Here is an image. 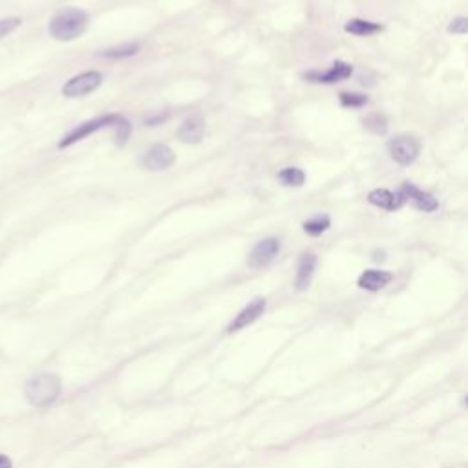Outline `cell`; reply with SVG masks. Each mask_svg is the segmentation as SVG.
<instances>
[{
  "instance_id": "ffe728a7",
  "label": "cell",
  "mask_w": 468,
  "mask_h": 468,
  "mask_svg": "<svg viewBox=\"0 0 468 468\" xmlns=\"http://www.w3.org/2000/svg\"><path fill=\"white\" fill-rule=\"evenodd\" d=\"M112 128L116 130V143H117V145H119V146L125 145V143L128 141V137H130V134H132V125H130V123L126 121V119L123 116H119V117H117L116 125L112 126Z\"/></svg>"
},
{
  "instance_id": "8992f818",
  "label": "cell",
  "mask_w": 468,
  "mask_h": 468,
  "mask_svg": "<svg viewBox=\"0 0 468 468\" xmlns=\"http://www.w3.org/2000/svg\"><path fill=\"white\" fill-rule=\"evenodd\" d=\"M174 162H176V154H174L171 146L163 145V143L152 145L139 159L143 168L150 172L166 171V168H171L174 165Z\"/></svg>"
},
{
  "instance_id": "7a4b0ae2",
  "label": "cell",
  "mask_w": 468,
  "mask_h": 468,
  "mask_svg": "<svg viewBox=\"0 0 468 468\" xmlns=\"http://www.w3.org/2000/svg\"><path fill=\"white\" fill-rule=\"evenodd\" d=\"M26 397L33 406H50L61 393V379L53 373H41L28 381L24 388Z\"/></svg>"
},
{
  "instance_id": "cb8c5ba5",
  "label": "cell",
  "mask_w": 468,
  "mask_h": 468,
  "mask_svg": "<svg viewBox=\"0 0 468 468\" xmlns=\"http://www.w3.org/2000/svg\"><path fill=\"white\" fill-rule=\"evenodd\" d=\"M0 468H11V461L6 456H0Z\"/></svg>"
},
{
  "instance_id": "9c48e42d",
  "label": "cell",
  "mask_w": 468,
  "mask_h": 468,
  "mask_svg": "<svg viewBox=\"0 0 468 468\" xmlns=\"http://www.w3.org/2000/svg\"><path fill=\"white\" fill-rule=\"evenodd\" d=\"M263 311H266V300H263V298H254V300H252L249 306L243 307L242 311H240V315L229 324L227 331L229 333L240 331V329H243V327L249 326V324H252L254 320H258V318L262 317Z\"/></svg>"
},
{
  "instance_id": "277c9868",
  "label": "cell",
  "mask_w": 468,
  "mask_h": 468,
  "mask_svg": "<svg viewBox=\"0 0 468 468\" xmlns=\"http://www.w3.org/2000/svg\"><path fill=\"white\" fill-rule=\"evenodd\" d=\"M117 114H110V116H103L97 117V119H92V121H86L83 125H79L77 128L70 132V134H66L64 137L59 143V148H68V146L76 145V143L83 141L86 137H90L92 134H96L97 130H101V128H106V126H114L117 121Z\"/></svg>"
},
{
  "instance_id": "5b68a950",
  "label": "cell",
  "mask_w": 468,
  "mask_h": 468,
  "mask_svg": "<svg viewBox=\"0 0 468 468\" xmlns=\"http://www.w3.org/2000/svg\"><path fill=\"white\" fill-rule=\"evenodd\" d=\"M103 85V73L99 71H85L79 76L71 77L70 81L62 86L64 97H85L96 92Z\"/></svg>"
},
{
  "instance_id": "52a82bcc",
  "label": "cell",
  "mask_w": 468,
  "mask_h": 468,
  "mask_svg": "<svg viewBox=\"0 0 468 468\" xmlns=\"http://www.w3.org/2000/svg\"><path fill=\"white\" fill-rule=\"evenodd\" d=\"M280 240L278 238H266V240H260L257 245L252 247L251 254L247 258V263L252 269H260V267H266L278 257L280 252Z\"/></svg>"
},
{
  "instance_id": "30bf717a",
  "label": "cell",
  "mask_w": 468,
  "mask_h": 468,
  "mask_svg": "<svg viewBox=\"0 0 468 468\" xmlns=\"http://www.w3.org/2000/svg\"><path fill=\"white\" fill-rule=\"evenodd\" d=\"M205 136V121L200 116L187 117L177 130V139L189 145H196Z\"/></svg>"
},
{
  "instance_id": "ba28073f",
  "label": "cell",
  "mask_w": 468,
  "mask_h": 468,
  "mask_svg": "<svg viewBox=\"0 0 468 468\" xmlns=\"http://www.w3.org/2000/svg\"><path fill=\"white\" fill-rule=\"evenodd\" d=\"M352 73H353L352 64H347V62H343V61H337V62H333L331 68H329L327 71H324V73H320V71H307V73H304L302 77L306 79V81L333 85V83H340V81H344V79H347V77H352Z\"/></svg>"
},
{
  "instance_id": "ac0fdd59",
  "label": "cell",
  "mask_w": 468,
  "mask_h": 468,
  "mask_svg": "<svg viewBox=\"0 0 468 468\" xmlns=\"http://www.w3.org/2000/svg\"><path fill=\"white\" fill-rule=\"evenodd\" d=\"M139 51V44L137 42H132V44H123L117 46V48H110V50H105L101 53V57L105 59H128V57H134Z\"/></svg>"
},
{
  "instance_id": "7c38bea8",
  "label": "cell",
  "mask_w": 468,
  "mask_h": 468,
  "mask_svg": "<svg viewBox=\"0 0 468 468\" xmlns=\"http://www.w3.org/2000/svg\"><path fill=\"white\" fill-rule=\"evenodd\" d=\"M367 202L372 205L379 207V209H384V211H397L404 205V196L399 192V194H393V192L386 191V189H375L367 194Z\"/></svg>"
},
{
  "instance_id": "3957f363",
  "label": "cell",
  "mask_w": 468,
  "mask_h": 468,
  "mask_svg": "<svg viewBox=\"0 0 468 468\" xmlns=\"http://www.w3.org/2000/svg\"><path fill=\"white\" fill-rule=\"evenodd\" d=\"M388 150H390V156H392L393 162L408 166L412 165L419 157V154H421V143H419L415 136L403 134V136L393 137L392 141L388 143Z\"/></svg>"
},
{
  "instance_id": "e0dca14e",
  "label": "cell",
  "mask_w": 468,
  "mask_h": 468,
  "mask_svg": "<svg viewBox=\"0 0 468 468\" xmlns=\"http://www.w3.org/2000/svg\"><path fill=\"white\" fill-rule=\"evenodd\" d=\"M329 225H331V220H329V216H326V214H320V216H315L311 218V220H307V222H304V232L306 234H309V236H320L322 232H326L327 229H329Z\"/></svg>"
},
{
  "instance_id": "9a60e30c",
  "label": "cell",
  "mask_w": 468,
  "mask_h": 468,
  "mask_svg": "<svg viewBox=\"0 0 468 468\" xmlns=\"http://www.w3.org/2000/svg\"><path fill=\"white\" fill-rule=\"evenodd\" d=\"M344 30H346L347 33H353V35L370 37V35H373V33L383 31V26L377 24V22L363 21V19H352L349 22H346Z\"/></svg>"
},
{
  "instance_id": "d6986e66",
  "label": "cell",
  "mask_w": 468,
  "mask_h": 468,
  "mask_svg": "<svg viewBox=\"0 0 468 468\" xmlns=\"http://www.w3.org/2000/svg\"><path fill=\"white\" fill-rule=\"evenodd\" d=\"M363 125L366 130L377 134V136H384L388 132V121L386 117L381 116V114H372L363 119Z\"/></svg>"
},
{
  "instance_id": "7402d4cb",
  "label": "cell",
  "mask_w": 468,
  "mask_h": 468,
  "mask_svg": "<svg viewBox=\"0 0 468 468\" xmlns=\"http://www.w3.org/2000/svg\"><path fill=\"white\" fill-rule=\"evenodd\" d=\"M448 31L456 33V35H467L468 31V19L467 17H458L448 24Z\"/></svg>"
},
{
  "instance_id": "8fae6325",
  "label": "cell",
  "mask_w": 468,
  "mask_h": 468,
  "mask_svg": "<svg viewBox=\"0 0 468 468\" xmlns=\"http://www.w3.org/2000/svg\"><path fill=\"white\" fill-rule=\"evenodd\" d=\"M401 194H403V196H404V200H410V202H412L413 205L417 207L419 211H424V212L437 211V207H439L437 200H435V198H433L432 194H428V192L419 191L417 187L410 185V183H404L403 191H401Z\"/></svg>"
},
{
  "instance_id": "6da1fadb",
  "label": "cell",
  "mask_w": 468,
  "mask_h": 468,
  "mask_svg": "<svg viewBox=\"0 0 468 468\" xmlns=\"http://www.w3.org/2000/svg\"><path fill=\"white\" fill-rule=\"evenodd\" d=\"M88 22H90V17L85 10H79V8H62L51 17L50 26V35L55 39V41L61 42H70L76 41L77 37H81L83 33L88 28Z\"/></svg>"
},
{
  "instance_id": "603a6c76",
  "label": "cell",
  "mask_w": 468,
  "mask_h": 468,
  "mask_svg": "<svg viewBox=\"0 0 468 468\" xmlns=\"http://www.w3.org/2000/svg\"><path fill=\"white\" fill-rule=\"evenodd\" d=\"M21 26V19H0V39H4L6 35H10L11 31H15Z\"/></svg>"
},
{
  "instance_id": "2e32d148",
  "label": "cell",
  "mask_w": 468,
  "mask_h": 468,
  "mask_svg": "<svg viewBox=\"0 0 468 468\" xmlns=\"http://www.w3.org/2000/svg\"><path fill=\"white\" fill-rule=\"evenodd\" d=\"M278 180L286 187H302L306 182V174L297 166H287V168L278 172Z\"/></svg>"
},
{
  "instance_id": "4fadbf2b",
  "label": "cell",
  "mask_w": 468,
  "mask_h": 468,
  "mask_svg": "<svg viewBox=\"0 0 468 468\" xmlns=\"http://www.w3.org/2000/svg\"><path fill=\"white\" fill-rule=\"evenodd\" d=\"M392 282V272L379 271V269H367L358 278V287L366 289V291H381L383 287Z\"/></svg>"
},
{
  "instance_id": "44dd1931",
  "label": "cell",
  "mask_w": 468,
  "mask_h": 468,
  "mask_svg": "<svg viewBox=\"0 0 468 468\" xmlns=\"http://www.w3.org/2000/svg\"><path fill=\"white\" fill-rule=\"evenodd\" d=\"M340 105L346 106V108H363L367 105V97L363 94H347L343 92L340 94Z\"/></svg>"
},
{
  "instance_id": "5bb4252c",
  "label": "cell",
  "mask_w": 468,
  "mask_h": 468,
  "mask_svg": "<svg viewBox=\"0 0 468 468\" xmlns=\"http://www.w3.org/2000/svg\"><path fill=\"white\" fill-rule=\"evenodd\" d=\"M315 267H317V257H315L313 252H304L302 258H300V262H298L297 280H295L297 291H304V289H307V286L311 284Z\"/></svg>"
}]
</instances>
